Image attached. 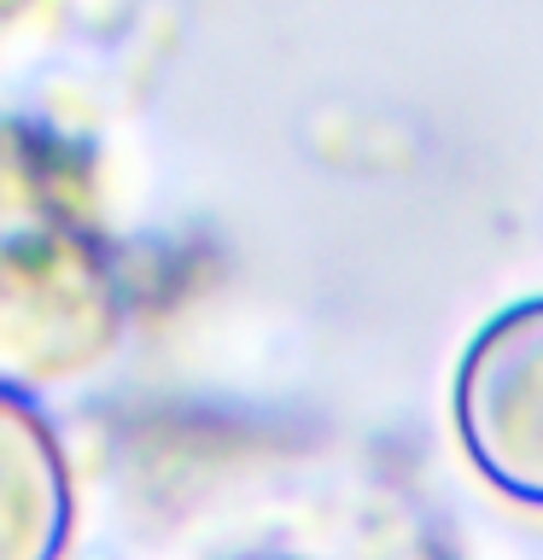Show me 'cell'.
<instances>
[{
  "label": "cell",
  "instance_id": "1",
  "mask_svg": "<svg viewBox=\"0 0 543 560\" xmlns=\"http://www.w3.org/2000/svg\"><path fill=\"white\" fill-rule=\"evenodd\" d=\"M117 269L59 158L0 122V385L65 380L117 339Z\"/></svg>",
  "mask_w": 543,
  "mask_h": 560
},
{
  "label": "cell",
  "instance_id": "2",
  "mask_svg": "<svg viewBox=\"0 0 543 560\" xmlns=\"http://www.w3.org/2000/svg\"><path fill=\"white\" fill-rule=\"evenodd\" d=\"M450 409L473 472L543 514V298H520L473 332Z\"/></svg>",
  "mask_w": 543,
  "mask_h": 560
},
{
  "label": "cell",
  "instance_id": "3",
  "mask_svg": "<svg viewBox=\"0 0 543 560\" xmlns=\"http://www.w3.org/2000/svg\"><path fill=\"white\" fill-rule=\"evenodd\" d=\"M70 537V472L47 415L0 385V560H47Z\"/></svg>",
  "mask_w": 543,
  "mask_h": 560
},
{
  "label": "cell",
  "instance_id": "4",
  "mask_svg": "<svg viewBox=\"0 0 543 560\" xmlns=\"http://www.w3.org/2000/svg\"><path fill=\"white\" fill-rule=\"evenodd\" d=\"M18 7H24V0H0V12H18Z\"/></svg>",
  "mask_w": 543,
  "mask_h": 560
}]
</instances>
